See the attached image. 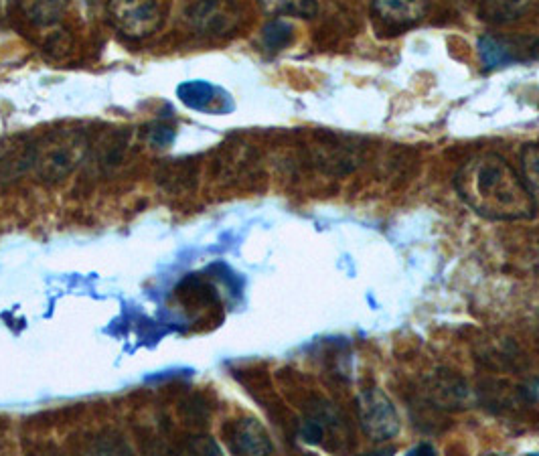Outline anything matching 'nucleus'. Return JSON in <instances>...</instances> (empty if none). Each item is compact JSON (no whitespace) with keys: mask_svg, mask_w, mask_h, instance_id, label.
I'll use <instances>...</instances> for the list:
<instances>
[{"mask_svg":"<svg viewBox=\"0 0 539 456\" xmlns=\"http://www.w3.org/2000/svg\"><path fill=\"white\" fill-rule=\"evenodd\" d=\"M531 0H479V15L491 25H507L521 19Z\"/></svg>","mask_w":539,"mask_h":456,"instance_id":"obj_9","label":"nucleus"},{"mask_svg":"<svg viewBox=\"0 0 539 456\" xmlns=\"http://www.w3.org/2000/svg\"><path fill=\"white\" fill-rule=\"evenodd\" d=\"M428 11V0H371V15L379 33L402 35L416 27Z\"/></svg>","mask_w":539,"mask_h":456,"instance_id":"obj_5","label":"nucleus"},{"mask_svg":"<svg viewBox=\"0 0 539 456\" xmlns=\"http://www.w3.org/2000/svg\"><path fill=\"white\" fill-rule=\"evenodd\" d=\"M264 13L272 17L313 19L319 13L317 0H258Z\"/></svg>","mask_w":539,"mask_h":456,"instance_id":"obj_12","label":"nucleus"},{"mask_svg":"<svg viewBox=\"0 0 539 456\" xmlns=\"http://www.w3.org/2000/svg\"><path fill=\"white\" fill-rule=\"evenodd\" d=\"M454 187L473 211L495 221L533 219L535 197L525 179L495 152L469 159L454 177Z\"/></svg>","mask_w":539,"mask_h":456,"instance_id":"obj_1","label":"nucleus"},{"mask_svg":"<svg viewBox=\"0 0 539 456\" xmlns=\"http://www.w3.org/2000/svg\"><path fill=\"white\" fill-rule=\"evenodd\" d=\"M148 140L154 146H167V144H171L175 140V130L169 128V126H154L150 130Z\"/></svg>","mask_w":539,"mask_h":456,"instance_id":"obj_15","label":"nucleus"},{"mask_svg":"<svg viewBox=\"0 0 539 456\" xmlns=\"http://www.w3.org/2000/svg\"><path fill=\"white\" fill-rule=\"evenodd\" d=\"M523 63L539 61V37H519Z\"/></svg>","mask_w":539,"mask_h":456,"instance_id":"obj_16","label":"nucleus"},{"mask_svg":"<svg viewBox=\"0 0 539 456\" xmlns=\"http://www.w3.org/2000/svg\"><path fill=\"white\" fill-rule=\"evenodd\" d=\"M294 41V27L284 19H274L262 29V45L268 51H282Z\"/></svg>","mask_w":539,"mask_h":456,"instance_id":"obj_13","label":"nucleus"},{"mask_svg":"<svg viewBox=\"0 0 539 456\" xmlns=\"http://www.w3.org/2000/svg\"><path fill=\"white\" fill-rule=\"evenodd\" d=\"M110 17L116 29L130 39H146L163 25L157 0H110Z\"/></svg>","mask_w":539,"mask_h":456,"instance_id":"obj_4","label":"nucleus"},{"mask_svg":"<svg viewBox=\"0 0 539 456\" xmlns=\"http://www.w3.org/2000/svg\"><path fill=\"white\" fill-rule=\"evenodd\" d=\"M525 183L539 187V144H527L521 152Z\"/></svg>","mask_w":539,"mask_h":456,"instance_id":"obj_14","label":"nucleus"},{"mask_svg":"<svg viewBox=\"0 0 539 456\" xmlns=\"http://www.w3.org/2000/svg\"><path fill=\"white\" fill-rule=\"evenodd\" d=\"M23 15L37 27L59 23L67 11V0H19Z\"/></svg>","mask_w":539,"mask_h":456,"instance_id":"obj_11","label":"nucleus"},{"mask_svg":"<svg viewBox=\"0 0 539 456\" xmlns=\"http://www.w3.org/2000/svg\"><path fill=\"white\" fill-rule=\"evenodd\" d=\"M479 57L487 69L509 67L517 63L511 37L485 35L479 39Z\"/></svg>","mask_w":539,"mask_h":456,"instance_id":"obj_10","label":"nucleus"},{"mask_svg":"<svg viewBox=\"0 0 539 456\" xmlns=\"http://www.w3.org/2000/svg\"><path fill=\"white\" fill-rule=\"evenodd\" d=\"M359 422L365 436L373 442L392 440L400 434L402 422L394 402L379 388H367L357 398Z\"/></svg>","mask_w":539,"mask_h":456,"instance_id":"obj_3","label":"nucleus"},{"mask_svg":"<svg viewBox=\"0 0 539 456\" xmlns=\"http://www.w3.org/2000/svg\"><path fill=\"white\" fill-rule=\"evenodd\" d=\"M88 148L90 142L82 130H53L31 146V169L47 183L63 181L84 163Z\"/></svg>","mask_w":539,"mask_h":456,"instance_id":"obj_2","label":"nucleus"},{"mask_svg":"<svg viewBox=\"0 0 539 456\" xmlns=\"http://www.w3.org/2000/svg\"><path fill=\"white\" fill-rule=\"evenodd\" d=\"M418 452H430V454H432L434 450H432V448H430L428 444H420L418 448H414V450H410V454H418Z\"/></svg>","mask_w":539,"mask_h":456,"instance_id":"obj_17","label":"nucleus"},{"mask_svg":"<svg viewBox=\"0 0 539 456\" xmlns=\"http://www.w3.org/2000/svg\"><path fill=\"white\" fill-rule=\"evenodd\" d=\"M229 450L236 454H270L274 452V444L266 432V428L254 418H242L231 422L223 428Z\"/></svg>","mask_w":539,"mask_h":456,"instance_id":"obj_7","label":"nucleus"},{"mask_svg":"<svg viewBox=\"0 0 539 456\" xmlns=\"http://www.w3.org/2000/svg\"><path fill=\"white\" fill-rule=\"evenodd\" d=\"M177 98L183 106H187L189 110H195V112L221 114V112L229 110V108H225V102H229V96L205 80L183 82L177 88Z\"/></svg>","mask_w":539,"mask_h":456,"instance_id":"obj_8","label":"nucleus"},{"mask_svg":"<svg viewBox=\"0 0 539 456\" xmlns=\"http://www.w3.org/2000/svg\"><path fill=\"white\" fill-rule=\"evenodd\" d=\"M187 17L203 35H227L240 23V11L231 0H197Z\"/></svg>","mask_w":539,"mask_h":456,"instance_id":"obj_6","label":"nucleus"}]
</instances>
